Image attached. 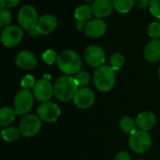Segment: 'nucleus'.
I'll list each match as a JSON object with an SVG mask.
<instances>
[{
  "mask_svg": "<svg viewBox=\"0 0 160 160\" xmlns=\"http://www.w3.org/2000/svg\"><path fill=\"white\" fill-rule=\"evenodd\" d=\"M114 160H131L130 156L127 152H119L116 156Z\"/></svg>",
  "mask_w": 160,
  "mask_h": 160,
  "instance_id": "33",
  "label": "nucleus"
},
{
  "mask_svg": "<svg viewBox=\"0 0 160 160\" xmlns=\"http://www.w3.org/2000/svg\"><path fill=\"white\" fill-rule=\"evenodd\" d=\"M107 31V24L102 19L96 18L86 22L84 26L85 35L91 38H101Z\"/></svg>",
  "mask_w": 160,
  "mask_h": 160,
  "instance_id": "13",
  "label": "nucleus"
},
{
  "mask_svg": "<svg viewBox=\"0 0 160 160\" xmlns=\"http://www.w3.org/2000/svg\"><path fill=\"white\" fill-rule=\"evenodd\" d=\"M148 36L153 39L160 38V23L158 22H153L148 25L147 28Z\"/></svg>",
  "mask_w": 160,
  "mask_h": 160,
  "instance_id": "27",
  "label": "nucleus"
},
{
  "mask_svg": "<svg viewBox=\"0 0 160 160\" xmlns=\"http://www.w3.org/2000/svg\"><path fill=\"white\" fill-rule=\"evenodd\" d=\"M0 3H1V7L9 9L11 8L16 7L20 3V0H0Z\"/></svg>",
  "mask_w": 160,
  "mask_h": 160,
  "instance_id": "31",
  "label": "nucleus"
},
{
  "mask_svg": "<svg viewBox=\"0 0 160 160\" xmlns=\"http://www.w3.org/2000/svg\"><path fill=\"white\" fill-rule=\"evenodd\" d=\"M37 113L40 120L45 121L47 123H52L59 118L61 114V110L57 104L48 101L44 102L38 108Z\"/></svg>",
  "mask_w": 160,
  "mask_h": 160,
  "instance_id": "10",
  "label": "nucleus"
},
{
  "mask_svg": "<svg viewBox=\"0 0 160 160\" xmlns=\"http://www.w3.org/2000/svg\"><path fill=\"white\" fill-rule=\"evenodd\" d=\"M114 8L120 13H128L134 6V0H112Z\"/></svg>",
  "mask_w": 160,
  "mask_h": 160,
  "instance_id": "23",
  "label": "nucleus"
},
{
  "mask_svg": "<svg viewBox=\"0 0 160 160\" xmlns=\"http://www.w3.org/2000/svg\"><path fill=\"white\" fill-rule=\"evenodd\" d=\"M151 0H134V5L138 8H146L149 7Z\"/></svg>",
  "mask_w": 160,
  "mask_h": 160,
  "instance_id": "32",
  "label": "nucleus"
},
{
  "mask_svg": "<svg viewBox=\"0 0 160 160\" xmlns=\"http://www.w3.org/2000/svg\"><path fill=\"white\" fill-rule=\"evenodd\" d=\"M92 15H93L92 8L87 5L80 6L74 11V16H75L76 20L78 22H84L90 20Z\"/></svg>",
  "mask_w": 160,
  "mask_h": 160,
  "instance_id": "20",
  "label": "nucleus"
},
{
  "mask_svg": "<svg viewBox=\"0 0 160 160\" xmlns=\"http://www.w3.org/2000/svg\"><path fill=\"white\" fill-rule=\"evenodd\" d=\"M75 80H76V82H77L79 86L84 87V86H86L90 82L91 77H90V74L87 71L81 70L80 72H78L75 75Z\"/></svg>",
  "mask_w": 160,
  "mask_h": 160,
  "instance_id": "26",
  "label": "nucleus"
},
{
  "mask_svg": "<svg viewBox=\"0 0 160 160\" xmlns=\"http://www.w3.org/2000/svg\"><path fill=\"white\" fill-rule=\"evenodd\" d=\"M94 82L96 87L101 92L112 90L115 83V73L111 66H101L94 72Z\"/></svg>",
  "mask_w": 160,
  "mask_h": 160,
  "instance_id": "3",
  "label": "nucleus"
},
{
  "mask_svg": "<svg viewBox=\"0 0 160 160\" xmlns=\"http://www.w3.org/2000/svg\"><path fill=\"white\" fill-rule=\"evenodd\" d=\"M1 135L5 142H12L17 141L20 138V135L22 134H21L20 129L17 128L16 127H7L1 131Z\"/></svg>",
  "mask_w": 160,
  "mask_h": 160,
  "instance_id": "21",
  "label": "nucleus"
},
{
  "mask_svg": "<svg viewBox=\"0 0 160 160\" xmlns=\"http://www.w3.org/2000/svg\"><path fill=\"white\" fill-rule=\"evenodd\" d=\"M57 26V19L51 14H45L39 17L36 29L40 35H48L52 33Z\"/></svg>",
  "mask_w": 160,
  "mask_h": 160,
  "instance_id": "16",
  "label": "nucleus"
},
{
  "mask_svg": "<svg viewBox=\"0 0 160 160\" xmlns=\"http://www.w3.org/2000/svg\"><path fill=\"white\" fill-rule=\"evenodd\" d=\"M17 19L20 26L29 32L37 27L39 18L37 9L33 6L25 5L20 8Z\"/></svg>",
  "mask_w": 160,
  "mask_h": 160,
  "instance_id": "4",
  "label": "nucleus"
},
{
  "mask_svg": "<svg viewBox=\"0 0 160 160\" xmlns=\"http://www.w3.org/2000/svg\"><path fill=\"white\" fill-rule=\"evenodd\" d=\"M84 1H86V2H91V1H93V0H84Z\"/></svg>",
  "mask_w": 160,
  "mask_h": 160,
  "instance_id": "36",
  "label": "nucleus"
},
{
  "mask_svg": "<svg viewBox=\"0 0 160 160\" xmlns=\"http://www.w3.org/2000/svg\"><path fill=\"white\" fill-rule=\"evenodd\" d=\"M158 76H159V79H160V67H159V69H158Z\"/></svg>",
  "mask_w": 160,
  "mask_h": 160,
  "instance_id": "35",
  "label": "nucleus"
},
{
  "mask_svg": "<svg viewBox=\"0 0 160 160\" xmlns=\"http://www.w3.org/2000/svg\"><path fill=\"white\" fill-rule=\"evenodd\" d=\"M79 85L75 78L66 75L59 77L53 85L54 96L62 102H68L73 99Z\"/></svg>",
  "mask_w": 160,
  "mask_h": 160,
  "instance_id": "2",
  "label": "nucleus"
},
{
  "mask_svg": "<svg viewBox=\"0 0 160 160\" xmlns=\"http://www.w3.org/2000/svg\"><path fill=\"white\" fill-rule=\"evenodd\" d=\"M74 104L80 109L90 108L95 101V93L89 87H81L77 90L74 98Z\"/></svg>",
  "mask_w": 160,
  "mask_h": 160,
  "instance_id": "12",
  "label": "nucleus"
},
{
  "mask_svg": "<svg viewBox=\"0 0 160 160\" xmlns=\"http://www.w3.org/2000/svg\"><path fill=\"white\" fill-rule=\"evenodd\" d=\"M91 8L93 14L98 19L110 16L114 8L112 0H95Z\"/></svg>",
  "mask_w": 160,
  "mask_h": 160,
  "instance_id": "15",
  "label": "nucleus"
},
{
  "mask_svg": "<svg viewBox=\"0 0 160 160\" xmlns=\"http://www.w3.org/2000/svg\"><path fill=\"white\" fill-rule=\"evenodd\" d=\"M56 63L58 68L68 76L80 72L82 65L81 56L72 50H65L61 52L58 54Z\"/></svg>",
  "mask_w": 160,
  "mask_h": 160,
  "instance_id": "1",
  "label": "nucleus"
},
{
  "mask_svg": "<svg viewBox=\"0 0 160 160\" xmlns=\"http://www.w3.org/2000/svg\"><path fill=\"white\" fill-rule=\"evenodd\" d=\"M136 123L141 130L148 131L156 126L157 116L151 112H143L138 115Z\"/></svg>",
  "mask_w": 160,
  "mask_h": 160,
  "instance_id": "17",
  "label": "nucleus"
},
{
  "mask_svg": "<svg viewBox=\"0 0 160 160\" xmlns=\"http://www.w3.org/2000/svg\"><path fill=\"white\" fill-rule=\"evenodd\" d=\"M120 128L122 129L123 132L131 135L135 131H137V123L134 121L133 118L129 116H125L120 120Z\"/></svg>",
  "mask_w": 160,
  "mask_h": 160,
  "instance_id": "22",
  "label": "nucleus"
},
{
  "mask_svg": "<svg viewBox=\"0 0 160 160\" xmlns=\"http://www.w3.org/2000/svg\"><path fill=\"white\" fill-rule=\"evenodd\" d=\"M16 112L14 109L9 107H4L0 110V126L8 127L15 119Z\"/></svg>",
  "mask_w": 160,
  "mask_h": 160,
  "instance_id": "19",
  "label": "nucleus"
},
{
  "mask_svg": "<svg viewBox=\"0 0 160 160\" xmlns=\"http://www.w3.org/2000/svg\"><path fill=\"white\" fill-rule=\"evenodd\" d=\"M137 160H144V159H137Z\"/></svg>",
  "mask_w": 160,
  "mask_h": 160,
  "instance_id": "37",
  "label": "nucleus"
},
{
  "mask_svg": "<svg viewBox=\"0 0 160 160\" xmlns=\"http://www.w3.org/2000/svg\"><path fill=\"white\" fill-rule=\"evenodd\" d=\"M15 63L19 68L24 70H30L37 67L38 58L30 51H22L17 54Z\"/></svg>",
  "mask_w": 160,
  "mask_h": 160,
  "instance_id": "14",
  "label": "nucleus"
},
{
  "mask_svg": "<svg viewBox=\"0 0 160 160\" xmlns=\"http://www.w3.org/2000/svg\"><path fill=\"white\" fill-rule=\"evenodd\" d=\"M14 110L16 114L23 115L30 112L34 104V96L28 89H22L14 98Z\"/></svg>",
  "mask_w": 160,
  "mask_h": 160,
  "instance_id": "6",
  "label": "nucleus"
},
{
  "mask_svg": "<svg viewBox=\"0 0 160 160\" xmlns=\"http://www.w3.org/2000/svg\"><path fill=\"white\" fill-rule=\"evenodd\" d=\"M85 62L93 68H99L103 66L106 60V54L103 49L99 46H88L83 52Z\"/></svg>",
  "mask_w": 160,
  "mask_h": 160,
  "instance_id": "9",
  "label": "nucleus"
},
{
  "mask_svg": "<svg viewBox=\"0 0 160 160\" xmlns=\"http://www.w3.org/2000/svg\"><path fill=\"white\" fill-rule=\"evenodd\" d=\"M23 31L21 26L18 25H8L3 29L1 33L2 43L8 48L17 46L22 39Z\"/></svg>",
  "mask_w": 160,
  "mask_h": 160,
  "instance_id": "8",
  "label": "nucleus"
},
{
  "mask_svg": "<svg viewBox=\"0 0 160 160\" xmlns=\"http://www.w3.org/2000/svg\"><path fill=\"white\" fill-rule=\"evenodd\" d=\"M11 12L9 11L8 8H0V27L1 28H6L7 26L9 25L10 22H11Z\"/></svg>",
  "mask_w": 160,
  "mask_h": 160,
  "instance_id": "25",
  "label": "nucleus"
},
{
  "mask_svg": "<svg viewBox=\"0 0 160 160\" xmlns=\"http://www.w3.org/2000/svg\"><path fill=\"white\" fill-rule=\"evenodd\" d=\"M41 128V120L38 115L28 114L25 115L20 123L19 129L21 134L24 137L31 138L37 135Z\"/></svg>",
  "mask_w": 160,
  "mask_h": 160,
  "instance_id": "7",
  "label": "nucleus"
},
{
  "mask_svg": "<svg viewBox=\"0 0 160 160\" xmlns=\"http://www.w3.org/2000/svg\"><path fill=\"white\" fill-rule=\"evenodd\" d=\"M128 143L130 149L134 153L142 154L150 149L152 145V139L147 131L137 130L130 135Z\"/></svg>",
  "mask_w": 160,
  "mask_h": 160,
  "instance_id": "5",
  "label": "nucleus"
},
{
  "mask_svg": "<svg viewBox=\"0 0 160 160\" xmlns=\"http://www.w3.org/2000/svg\"><path fill=\"white\" fill-rule=\"evenodd\" d=\"M149 10L154 17L160 19V0H151Z\"/></svg>",
  "mask_w": 160,
  "mask_h": 160,
  "instance_id": "29",
  "label": "nucleus"
},
{
  "mask_svg": "<svg viewBox=\"0 0 160 160\" xmlns=\"http://www.w3.org/2000/svg\"><path fill=\"white\" fill-rule=\"evenodd\" d=\"M144 57L149 62H158L160 60V39H153L149 41L143 52Z\"/></svg>",
  "mask_w": 160,
  "mask_h": 160,
  "instance_id": "18",
  "label": "nucleus"
},
{
  "mask_svg": "<svg viewBox=\"0 0 160 160\" xmlns=\"http://www.w3.org/2000/svg\"><path fill=\"white\" fill-rule=\"evenodd\" d=\"M36 81H35V78L32 76V75H25L22 82H21V84L22 86L23 89H31V88H34L35 84H36Z\"/></svg>",
  "mask_w": 160,
  "mask_h": 160,
  "instance_id": "30",
  "label": "nucleus"
},
{
  "mask_svg": "<svg viewBox=\"0 0 160 160\" xmlns=\"http://www.w3.org/2000/svg\"><path fill=\"white\" fill-rule=\"evenodd\" d=\"M125 65V56L120 52H114L110 59V66L114 71L120 70Z\"/></svg>",
  "mask_w": 160,
  "mask_h": 160,
  "instance_id": "24",
  "label": "nucleus"
},
{
  "mask_svg": "<svg viewBox=\"0 0 160 160\" xmlns=\"http://www.w3.org/2000/svg\"><path fill=\"white\" fill-rule=\"evenodd\" d=\"M29 34H30V36L33 37V38H38V36H40V34L38 32V30H37L36 28L33 29V30H31V31H29Z\"/></svg>",
  "mask_w": 160,
  "mask_h": 160,
  "instance_id": "34",
  "label": "nucleus"
},
{
  "mask_svg": "<svg viewBox=\"0 0 160 160\" xmlns=\"http://www.w3.org/2000/svg\"><path fill=\"white\" fill-rule=\"evenodd\" d=\"M42 60L43 62H45L46 64L48 65H52L54 64L56 61H57V57H58V54L56 53L55 51L53 50H46L43 53H42Z\"/></svg>",
  "mask_w": 160,
  "mask_h": 160,
  "instance_id": "28",
  "label": "nucleus"
},
{
  "mask_svg": "<svg viewBox=\"0 0 160 160\" xmlns=\"http://www.w3.org/2000/svg\"><path fill=\"white\" fill-rule=\"evenodd\" d=\"M34 97L41 102H48L52 95L54 94V89L51 82L47 79L38 80L33 88Z\"/></svg>",
  "mask_w": 160,
  "mask_h": 160,
  "instance_id": "11",
  "label": "nucleus"
}]
</instances>
